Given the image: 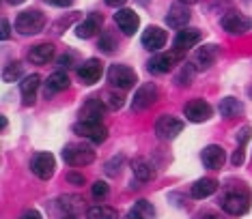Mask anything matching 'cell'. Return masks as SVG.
Returning a JSON list of instances; mask_svg holds the SVG:
<instances>
[{"label":"cell","mask_w":252,"mask_h":219,"mask_svg":"<svg viewBox=\"0 0 252 219\" xmlns=\"http://www.w3.org/2000/svg\"><path fill=\"white\" fill-rule=\"evenodd\" d=\"M71 54H65V56H61V58H59V67L63 69V71H65V69H69L71 67Z\"/></svg>","instance_id":"38"},{"label":"cell","mask_w":252,"mask_h":219,"mask_svg":"<svg viewBox=\"0 0 252 219\" xmlns=\"http://www.w3.org/2000/svg\"><path fill=\"white\" fill-rule=\"evenodd\" d=\"M20 219H41V215H39L37 211H26L24 215H22Z\"/></svg>","instance_id":"42"},{"label":"cell","mask_w":252,"mask_h":219,"mask_svg":"<svg viewBox=\"0 0 252 219\" xmlns=\"http://www.w3.org/2000/svg\"><path fill=\"white\" fill-rule=\"evenodd\" d=\"M181 131H183V120L170 116V114H162V116L156 120V136L164 142L175 140Z\"/></svg>","instance_id":"5"},{"label":"cell","mask_w":252,"mask_h":219,"mask_svg":"<svg viewBox=\"0 0 252 219\" xmlns=\"http://www.w3.org/2000/svg\"><path fill=\"white\" fill-rule=\"evenodd\" d=\"M250 200H252V195H250L248 189L237 185L233 189H226V192L222 193L220 206L228 213V215H237L239 217V215H246V213L250 211Z\"/></svg>","instance_id":"1"},{"label":"cell","mask_w":252,"mask_h":219,"mask_svg":"<svg viewBox=\"0 0 252 219\" xmlns=\"http://www.w3.org/2000/svg\"><path fill=\"white\" fill-rule=\"evenodd\" d=\"M233 165H242L244 164V151H242V148H237V151H235L233 153Z\"/></svg>","instance_id":"39"},{"label":"cell","mask_w":252,"mask_h":219,"mask_svg":"<svg viewBox=\"0 0 252 219\" xmlns=\"http://www.w3.org/2000/svg\"><path fill=\"white\" fill-rule=\"evenodd\" d=\"M123 161H125L123 155H119V157H112V159L106 164V174H108V176H119V174H121Z\"/></svg>","instance_id":"32"},{"label":"cell","mask_w":252,"mask_h":219,"mask_svg":"<svg viewBox=\"0 0 252 219\" xmlns=\"http://www.w3.org/2000/svg\"><path fill=\"white\" fill-rule=\"evenodd\" d=\"M123 219H142V217H140V215H136V213L131 211V213H127V215H125Z\"/></svg>","instance_id":"45"},{"label":"cell","mask_w":252,"mask_h":219,"mask_svg":"<svg viewBox=\"0 0 252 219\" xmlns=\"http://www.w3.org/2000/svg\"><path fill=\"white\" fill-rule=\"evenodd\" d=\"M67 181L73 183V185H84V174H80V172H69V174H67Z\"/></svg>","instance_id":"37"},{"label":"cell","mask_w":252,"mask_h":219,"mask_svg":"<svg viewBox=\"0 0 252 219\" xmlns=\"http://www.w3.org/2000/svg\"><path fill=\"white\" fill-rule=\"evenodd\" d=\"M69 88V78H67V73L59 69V71H54L52 76L48 78V82H45V99L48 97H52L54 93H61V90H67Z\"/></svg>","instance_id":"22"},{"label":"cell","mask_w":252,"mask_h":219,"mask_svg":"<svg viewBox=\"0 0 252 219\" xmlns=\"http://www.w3.org/2000/svg\"><path fill=\"white\" fill-rule=\"evenodd\" d=\"M134 213H136V215H140L142 219H156L158 217L156 206L149 202V200H138L136 206H134Z\"/></svg>","instance_id":"29"},{"label":"cell","mask_w":252,"mask_h":219,"mask_svg":"<svg viewBox=\"0 0 252 219\" xmlns=\"http://www.w3.org/2000/svg\"><path fill=\"white\" fill-rule=\"evenodd\" d=\"M63 219H78V217H76V215H65Z\"/></svg>","instance_id":"49"},{"label":"cell","mask_w":252,"mask_h":219,"mask_svg":"<svg viewBox=\"0 0 252 219\" xmlns=\"http://www.w3.org/2000/svg\"><path fill=\"white\" fill-rule=\"evenodd\" d=\"M190 9H188L186 2H177L173 7L168 9V13H166V24L170 28H175V30H181V28L188 26V22H190Z\"/></svg>","instance_id":"13"},{"label":"cell","mask_w":252,"mask_h":219,"mask_svg":"<svg viewBox=\"0 0 252 219\" xmlns=\"http://www.w3.org/2000/svg\"><path fill=\"white\" fill-rule=\"evenodd\" d=\"M200 219H222V217L218 215V213H205V215L200 217Z\"/></svg>","instance_id":"44"},{"label":"cell","mask_w":252,"mask_h":219,"mask_svg":"<svg viewBox=\"0 0 252 219\" xmlns=\"http://www.w3.org/2000/svg\"><path fill=\"white\" fill-rule=\"evenodd\" d=\"M158 86L156 84H142L138 90L134 93V99H131V108L136 110V112H140V110H147L151 108L153 103L158 101Z\"/></svg>","instance_id":"9"},{"label":"cell","mask_w":252,"mask_h":219,"mask_svg":"<svg viewBox=\"0 0 252 219\" xmlns=\"http://www.w3.org/2000/svg\"><path fill=\"white\" fill-rule=\"evenodd\" d=\"M0 125H2V131H4V129H7V118H4V116H2V118H0Z\"/></svg>","instance_id":"46"},{"label":"cell","mask_w":252,"mask_h":219,"mask_svg":"<svg viewBox=\"0 0 252 219\" xmlns=\"http://www.w3.org/2000/svg\"><path fill=\"white\" fill-rule=\"evenodd\" d=\"M181 58H183L181 50H173V52H168V54H156L147 62V69L151 73H168Z\"/></svg>","instance_id":"8"},{"label":"cell","mask_w":252,"mask_h":219,"mask_svg":"<svg viewBox=\"0 0 252 219\" xmlns=\"http://www.w3.org/2000/svg\"><path fill=\"white\" fill-rule=\"evenodd\" d=\"M93 195H95V198H99V200L108 195V185H106L104 181H97L95 185H93Z\"/></svg>","instance_id":"35"},{"label":"cell","mask_w":252,"mask_h":219,"mask_svg":"<svg viewBox=\"0 0 252 219\" xmlns=\"http://www.w3.org/2000/svg\"><path fill=\"white\" fill-rule=\"evenodd\" d=\"M183 112H186V118L192 120V123H205V120L211 118L214 108H211L207 101H203V99H192V101L186 103Z\"/></svg>","instance_id":"10"},{"label":"cell","mask_w":252,"mask_h":219,"mask_svg":"<svg viewBox=\"0 0 252 219\" xmlns=\"http://www.w3.org/2000/svg\"><path fill=\"white\" fill-rule=\"evenodd\" d=\"M106 106L110 110H121L125 106V97L121 93H106Z\"/></svg>","instance_id":"34"},{"label":"cell","mask_w":252,"mask_h":219,"mask_svg":"<svg viewBox=\"0 0 252 219\" xmlns=\"http://www.w3.org/2000/svg\"><path fill=\"white\" fill-rule=\"evenodd\" d=\"M87 219H119V217H117V211L110 209V206L97 204L87 211Z\"/></svg>","instance_id":"28"},{"label":"cell","mask_w":252,"mask_h":219,"mask_svg":"<svg viewBox=\"0 0 252 219\" xmlns=\"http://www.w3.org/2000/svg\"><path fill=\"white\" fill-rule=\"evenodd\" d=\"M31 170L32 174L41 181H50L54 176V170H56V161H54V155L50 153H37L31 161Z\"/></svg>","instance_id":"7"},{"label":"cell","mask_w":252,"mask_h":219,"mask_svg":"<svg viewBox=\"0 0 252 219\" xmlns=\"http://www.w3.org/2000/svg\"><path fill=\"white\" fill-rule=\"evenodd\" d=\"M203 39V32L196 30V28H186V30H179V34L175 37V50L188 52L192 48H196Z\"/></svg>","instance_id":"18"},{"label":"cell","mask_w":252,"mask_h":219,"mask_svg":"<svg viewBox=\"0 0 252 219\" xmlns=\"http://www.w3.org/2000/svg\"><path fill=\"white\" fill-rule=\"evenodd\" d=\"M242 112H244V103L242 101L233 99V97H226V99L220 101V114L224 118H235V116H239Z\"/></svg>","instance_id":"26"},{"label":"cell","mask_w":252,"mask_h":219,"mask_svg":"<svg viewBox=\"0 0 252 219\" xmlns=\"http://www.w3.org/2000/svg\"><path fill=\"white\" fill-rule=\"evenodd\" d=\"M194 73H196V67L194 65H183L179 69V73H177V78H175V82L179 84V86H190L192 84V80H194Z\"/></svg>","instance_id":"30"},{"label":"cell","mask_w":252,"mask_h":219,"mask_svg":"<svg viewBox=\"0 0 252 219\" xmlns=\"http://www.w3.org/2000/svg\"><path fill=\"white\" fill-rule=\"evenodd\" d=\"M59 202H61L63 209H65L67 215H76L78 211H82V202H84V200L80 198V195H76V193H67V195H61Z\"/></svg>","instance_id":"27"},{"label":"cell","mask_w":252,"mask_h":219,"mask_svg":"<svg viewBox=\"0 0 252 219\" xmlns=\"http://www.w3.org/2000/svg\"><path fill=\"white\" fill-rule=\"evenodd\" d=\"M7 2H9V4H22L24 0H7Z\"/></svg>","instance_id":"47"},{"label":"cell","mask_w":252,"mask_h":219,"mask_svg":"<svg viewBox=\"0 0 252 219\" xmlns=\"http://www.w3.org/2000/svg\"><path fill=\"white\" fill-rule=\"evenodd\" d=\"M39 84H41V76L32 73V76H26L20 84V93H22V99H24V106H32L37 99V90H39Z\"/></svg>","instance_id":"21"},{"label":"cell","mask_w":252,"mask_h":219,"mask_svg":"<svg viewBox=\"0 0 252 219\" xmlns=\"http://www.w3.org/2000/svg\"><path fill=\"white\" fill-rule=\"evenodd\" d=\"M22 71H24V65L18 60H13V62H9L7 67H4V71H2V80L4 82H15L20 76H22Z\"/></svg>","instance_id":"31"},{"label":"cell","mask_w":252,"mask_h":219,"mask_svg":"<svg viewBox=\"0 0 252 219\" xmlns=\"http://www.w3.org/2000/svg\"><path fill=\"white\" fill-rule=\"evenodd\" d=\"M106 101L97 99V97H91L87 99L82 108H80V120H101V116L106 114Z\"/></svg>","instance_id":"17"},{"label":"cell","mask_w":252,"mask_h":219,"mask_svg":"<svg viewBox=\"0 0 252 219\" xmlns=\"http://www.w3.org/2000/svg\"><path fill=\"white\" fill-rule=\"evenodd\" d=\"M181 2H186V4H194L196 0H181Z\"/></svg>","instance_id":"48"},{"label":"cell","mask_w":252,"mask_h":219,"mask_svg":"<svg viewBox=\"0 0 252 219\" xmlns=\"http://www.w3.org/2000/svg\"><path fill=\"white\" fill-rule=\"evenodd\" d=\"M218 56H220V48L218 45H203V48L196 50V54H194V65L196 69H209L214 62L218 60Z\"/></svg>","instance_id":"20"},{"label":"cell","mask_w":252,"mask_h":219,"mask_svg":"<svg viewBox=\"0 0 252 219\" xmlns=\"http://www.w3.org/2000/svg\"><path fill=\"white\" fill-rule=\"evenodd\" d=\"M222 28L231 34H246L252 30V20L242 13H226L222 17Z\"/></svg>","instance_id":"11"},{"label":"cell","mask_w":252,"mask_h":219,"mask_svg":"<svg viewBox=\"0 0 252 219\" xmlns=\"http://www.w3.org/2000/svg\"><path fill=\"white\" fill-rule=\"evenodd\" d=\"M101 24H104V17H101L99 13H89L76 26V34H78L80 39H91V37H95V34L99 32Z\"/></svg>","instance_id":"16"},{"label":"cell","mask_w":252,"mask_h":219,"mask_svg":"<svg viewBox=\"0 0 252 219\" xmlns=\"http://www.w3.org/2000/svg\"><path fill=\"white\" fill-rule=\"evenodd\" d=\"M136 80H138L136 78V71L127 65H112L108 69V82L121 90L131 88V86L136 84Z\"/></svg>","instance_id":"6"},{"label":"cell","mask_w":252,"mask_h":219,"mask_svg":"<svg viewBox=\"0 0 252 219\" xmlns=\"http://www.w3.org/2000/svg\"><path fill=\"white\" fill-rule=\"evenodd\" d=\"M140 41H142V45H145L147 50L158 52L159 48H164V43H166V30H162L159 26H149L147 30L142 32Z\"/></svg>","instance_id":"19"},{"label":"cell","mask_w":252,"mask_h":219,"mask_svg":"<svg viewBox=\"0 0 252 219\" xmlns=\"http://www.w3.org/2000/svg\"><path fill=\"white\" fill-rule=\"evenodd\" d=\"M114 22H117V26L123 30V34H127V37H131L136 30H138L140 26V17L134 13L131 9H121L114 13Z\"/></svg>","instance_id":"14"},{"label":"cell","mask_w":252,"mask_h":219,"mask_svg":"<svg viewBox=\"0 0 252 219\" xmlns=\"http://www.w3.org/2000/svg\"><path fill=\"white\" fill-rule=\"evenodd\" d=\"M101 73H104V65L97 58H89L87 62H82V67L78 69V78L82 80V84H95L99 82Z\"/></svg>","instance_id":"15"},{"label":"cell","mask_w":252,"mask_h":219,"mask_svg":"<svg viewBox=\"0 0 252 219\" xmlns=\"http://www.w3.org/2000/svg\"><path fill=\"white\" fill-rule=\"evenodd\" d=\"M104 2L108 4V7H114V9H117V7H123L125 0H104Z\"/></svg>","instance_id":"43"},{"label":"cell","mask_w":252,"mask_h":219,"mask_svg":"<svg viewBox=\"0 0 252 219\" xmlns=\"http://www.w3.org/2000/svg\"><path fill=\"white\" fill-rule=\"evenodd\" d=\"M149 2V0H138V4H147Z\"/></svg>","instance_id":"50"},{"label":"cell","mask_w":252,"mask_h":219,"mask_svg":"<svg viewBox=\"0 0 252 219\" xmlns=\"http://www.w3.org/2000/svg\"><path fill=\"white\" fill-rule=\"evenodd\" d=\"M117 45H119V43H117V39H114L110 32H104V34L99 37V48L104 50L106 54H110V52L117 50Z\"/></svg>","instance_id":"33"},{"label":"cell","mask_w":252,"mask_h":219,"mask_svg":"<svg viewBox=\"0 0 252 219\" xmlns=\"http://www.w3.org/2000/svg\"><path fill=\"white\" fill-rule=\"evenodd\" d=\"M9 37H11V24L7 20H2V41H7Z\"/></svg>","instance_id":"41"},{"label":"cell","mask_w":252,"mask_h":219,"mask_svg":"<svg viewBox=\"0 0 252 219\" xmlns=\"http://www.w3.org/2000/svg\"><path fill=\"white\" fill-rule=\"evenodd\" d=\"M200 159H203V165L209 170H220L226 161V153L220 144H209V146L203 148L200 153Z\"/></svg>","instance_id":"12"},{"label":"cell","mask_w":252,"mask_h":219,"mask_svg":"<svg viewBox=\"0 0 252 219\" xmlns=\"http://www.w3.org/2000/svg\"><path fill=\"white\" fill-rule=\"evenodd\" d=\"M45 26V15L39 9H28L15 17V30L20 34H37Z\"/></svg>","instance_id":"3"},{"label":"cell","mask_w":252,"mask_h":219,"mask_svg":"<svg viewBox=\"0 0 252 219\" xmlns=\"http://www.w3.org/2000/svg\"><path fill=\"white\" fill-rule=\"evenodd\" d=\"M63 159H65V164L73 165V168H84V165H89L95 161V151H93V146H89V144L71 142L63 148Z\"/></svg>","instance_id":"2"},{"label":"cell","mask_w":252,"mask_h":219,"mask_svg":"<svg viewBox=\"0 0 252 219\" xmlns=\"http://www.w3.org/2000/svg\"><path fill=\"white\" fill-rule=\"evenodd\" d=\"M73 134L87 137L93 144H101L108 140V129L101 125V120H80L73 125Z\"/></svg>","instance_id":"4"},{"label":"cell","mask_w":252,"mask_h":219,"mask_svg":"<svg viewBox=\"0 0 252 219\" xmlns=\"http://www.w3.org/2000/svg\"><path fill=\"white\" fill-rule=\"evenodd\" d=\"M48 4H52V7H71L73 0H45Z\"/></svg>","instance_id":"40"},{"label":"cell","mask_w":252,"mask_h":219,"mask_svg":"<svg viewBox=\"0 0 252 219\" xmlns=\"http://www.w3.org/2000/svg\"><path fill=\"white\" fill-rule=\"evenodd\" d=\"M54 45L52 43H39L35 48L28 50V58L31 62H35V65H45V62H50L54 58Z\"/></svg>","instance_id":"23"},{"label":"cell","mask_w":252,"mask_h":219,"mask_svg":"<svg viewBox=\"0 0 252 219\" xmlns=\"http://www.w3.org/2000/svg\"><path fill=\"white\" fill-rule=\"evenodd\" d=\"M216 192H218L216 178H198V181L192 185V198H196V200L209 198V195L216 193Z\"/></svg>","instance_id":"25"},{"label":"cell","mask_w":252,"mask_h":219,"mask_svg":"<svg viewBox=\"0 0 252 219\" xmlns=\"http://www.w3.org/2000/svg\"><path fill=\"white\" fill-rule=\"evenodd\" d=\"M248 140H250V127H242V129L237 131V142L244 146Z\"/></svg>","instance_id":"36"},{"label":"cell","mask_w":252,"mask_h":219,"mask_svg":"<svg viewBox=\"0 0 252 219\" xmlns=\"http://www.w3.org/2000/svg\"><path fill=\"white\" fill-rule=\"evenodd\" d=\"M131 172H134V176L138 178L140 183H147V181L156 178V170H153V165L149 164L145 157H136L131 161Z\"/></svg>","instance_id":"24"}]
</instances>
